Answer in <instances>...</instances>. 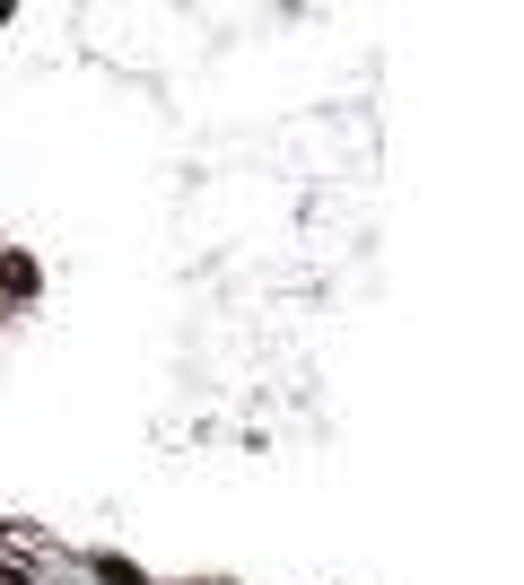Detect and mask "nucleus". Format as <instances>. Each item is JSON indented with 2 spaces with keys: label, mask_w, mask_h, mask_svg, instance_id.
I'll use <instances>...</instances> for the list:
<instances>
[{
  "label": "nucleus",
  "mask_w": 524,
  "mask_h": 585,
  "mask_svg": "<svg viewBox=\"0 0 524 585\" xmlns=\"http://www.w3.org/2000/svg\"><path fill=\"white\" fill-rule=\"evenodd\" d=\"M0 288H10V298H36V262L27 253H0Z\"/></svg>",
  "instance_id": "nucleus-1"
}]
</instances>
